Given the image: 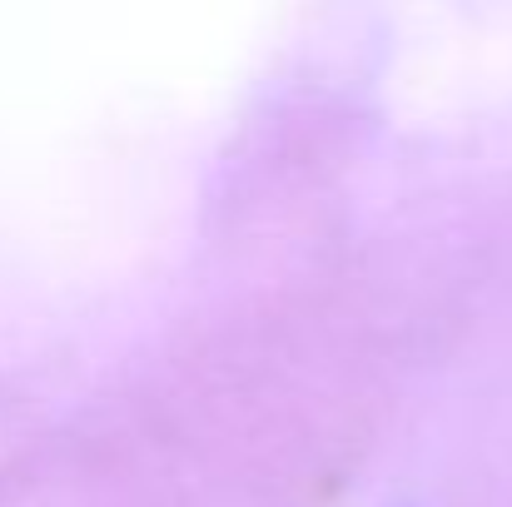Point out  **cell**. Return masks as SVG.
Masks as SVG:
<instances>
[]
</instances>
